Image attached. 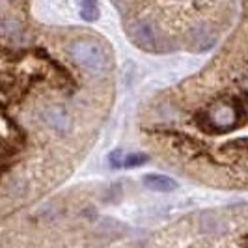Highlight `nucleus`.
<instances>
[{
    "label": "nucleus",
    "mask_w": 248,
    "mask_h": 248,
    "mask_svg": "<svg viewBox=\"0 0 248 248\" xmlns=\"http://www.w3.org/2000/svg\"><path fill=\"white\" fill-rule=\"evenodd\" d=\"M69 54L82 69L97 75L105 69V50L93 39H78L71 43Z\"/></svg>",
    "instance_id": "obj_1"
},
{
    "label": "nucleus",
    "mask_w": 248,
    "mask_h": 248,
    "mask_svg": "<svg viewBox=\"0 0 248 248\" xmlns=\"http://www.w3.org/2000/svg\"><path fill=\"white\" fill-rule=\"evenodd\" d=\"M207 118H209V124L217 129H230V127L237 125V110L230 103L213 105Z\"/></svg>",
    "instance_id": "obj_2"
},
{
    "label": "nucleus",
    "mask_w": 248,
    "mask_h": 248,
    "mask_svg": "<svg viewBox=\"0 0 248 248\" xmlns=\"http://www.w3.org/2000/svg\"><path fill=\"white\" fill-rule=\"evenodd\" d=\"M144 185L151 188V190H157V192H170L177 188V183H175L172 177L168 175H159V174H149L144 177Z\"/></svg>",
    "instance_id": "obj_3"
},
{
    "label": "nucleus",
    "mask_w": 248,
    "mask_h": 248,
    "mask_svg": "<svg viewBox=\"0 0 248 248\" xmlns=\"http://www.w3.org/2000/svg\"><path fill=\"white\" fill-rule=\"evenodd\" d=\"M133 37L140 47L144 49H153L155 47V36H153V30L151 26L146 25V23H137L135 28H133Z\"/></svg>",
    "instance_id": "obj_4"
},
{
    "label": "nucleus",
    "mask_w": 248,
    "mask_h": 248,
    "mask_svg": "<svg viewBox=\"0 0 248 248\" xmlns=\"http://www.w3.org/2000/svg\"><path fill=\"white\" fill-rule=\"evenodd\" d=\"M80 6V15L82 19L92 23L99 17V8H97V0H77Z\"/></svg>",
    "instance_id": "obj_5"
},
{
    "label": "nucleus",
    "mask_w": 248,
    "mask_h": 248,
    "mask_svg": "<svg viewBox=\"0 0 248 248\" xmlns=\"http://www.w3.org/2000/svg\"><path fill=\"white\" fill-rule=\"evenodd\" d=\"M43 120L47 122V124L52 127V129H56V131H60V129H65L67 127V118H65V114L62 110H47L43 114Z\"/></svg>",
    "instance_id": "obj_6"
},
{
    "label": "nucleus",
    "mask_w": 248,
    "mask_h": 248,
    "mask_svg": "<svg viewBox=\"0 0 248 248\" xmlns=\"http://www.w3.org/2000/svg\"><path fill=\"white\" fill-rule=\"evenodd\" d=\"M148 162V155L144 153H135V155H129L124 161V166L127 168H133V166H140V164H146Z\"/></svg>",
    "instance_id": "obj_7"
},
{
    "label": "nucleus",
    "mask_w": 248,
    "mask_h": 248,
    "mask_svg": "<svg viewBox=\"0 0 248 248\" xmlns=\"http://www.w3.org/2000/svg\"><path fill=\"white\" fill-rule=\"evenodd\" d=\"M125 159H122V151L120 149H116L114 153H110V157H108V162H110V166H114V168H118L120 164H124Z\"/></svg>",
    "instance_id": "obj_8"
},
{
    "label": "nucleus",
    "mask_w": 248,
    "mask_h": 248,
    "mask_svg": "<svg viewBox=\"0 0 248 248\" xmlns=\"http://www.w3.org/2000/svg\"><path fill=\"white\" fill-rule=\"evenodd\" d=\"M241 86H243V90H245V92H248V77L243 80V84H241Z\"/></svg>",
    "instance_id": "obj_9"
}]
</instances>
